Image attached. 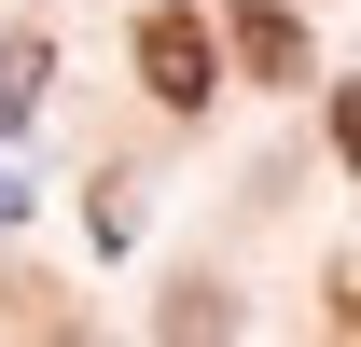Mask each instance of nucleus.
Wrapping results in <instances>:
<instances>
[{"label": "nucleus", "mask_w": 361, "mask_h": 347, "mask_svg": "<svg viewBox=\"0 0 361 347\" xmlns=\"http://www.w3.org/2000/svg\"><path fill=\"white\" fill-rule=\"evenodd\" d=\"M139 84L167 97V111H195V97H209V28H195V14H153V28H139Z\"/></svg>", "instance_id": "1"}, {"label": "nucleus", "mask_w": 361, "mask_h": 347, "mask_svg": "<svg viewBox=\"0 0 361 347\" xmlns=\"http://www.w3.org/2000/svg\"><path fill=\"white\" fill-rule=\"evenodd\" d=\"M236 70H250V84H306V28H292L278 0H250V14H236Z\"/></svg>", "instance_id": "2"}, {"label": "nucleus", "mask_w": 361, "mask_h": 347, "mask_svg": "<svg viewBox=\"0 0 361 347\" xmlns=\"http://www.w3.org/2000/svg\"><path fill=\"white\" fill-rule=\"evenodd\" d=\"M28 97H42V42H0V126H28Z\"/></svg>", "instance_id": "3"}, {"label": "nucleus", "mask_w": 361, "mask_h": 347, "mask_svg": "<svg viewBox=\"0 0 361 347\" xmlns=\"http://www.w3.org/2000/svg\"><path fill=\"white\" fill-rule=\"evenodd\" d=\"M334 153H348V167H361V84L334 97Z\"/></svg>", "instance_id": "4"}]
</instances>
